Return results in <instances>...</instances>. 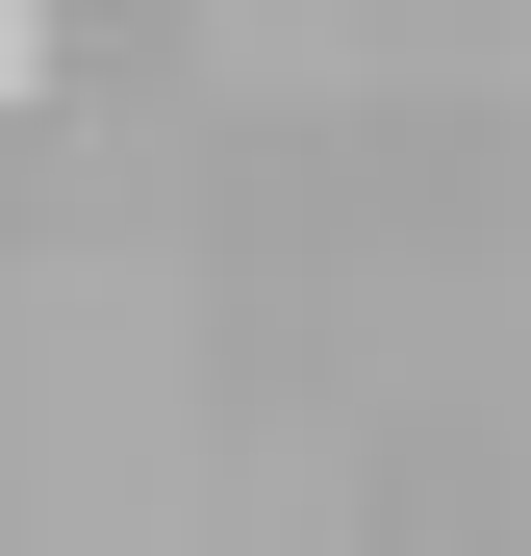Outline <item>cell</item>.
<instances>
[{
    "mask_svg": "<svg viewBox=\"0 0 531 556\" xmlns=\"http://www.w3.org/2000/svg\"><path fill=\"white\" fill-rule=\"evenodd\" d=\"M0 76H51V0H0Z\"/></svg>",
    "mask_w": 531,
    "mask_h": 556,
    "instance_id": "obj_1",
    "label": "cell"
}]
</instances>
